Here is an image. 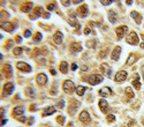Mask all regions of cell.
I'll return each mask as SVG.
<instances>
[{"instance_id":"47","label":"cell","mask_w":144,"mask_h":127,"mask_svg":"<svg viewBox=\"0 0 144 127\" xmlns=\"http://www.w3.org/2000/svg\"><path fill=\"white\" fill-rule=\"evenodd\" d=\"M0 16H9V14H8V13H6V12H4V10H2V12L0 13Z\"/></svg>"},{"instance_id":"29","label":"cell","mask_w":144,"mask_h":127,"mask_svg":"<svg viewBox=\"0 0 144 127\" xmlns=\"http://www.w3.org/2000/svg\"><path fill=\"white\" fill-rule=\"evenodd\" d=\"M59 68H60V72L63 73V74H67V73H68V64H67L66 61H61Z\"/></svg>"},{"instance_id":"18","label":"cell","mask_w":144,"mask_h":127,"mask_svg":"<svg viewBox=\"0 0 144 127\" xmlns=\"http://www.w3.org/2000/svg\"><path fill=\"white\" fill-rule=\"evenodd\" d=\"M31 9H32V2H31V1L24 2V4L21 6V10L23 13H30Z\"/></svg>"},{"instance_id":"31","label":"cell","mask_w":144,"mask_h":127,"mask_svg":"<svg viewBox=\"0 0 144 127\" xmlns=\"http://www.w3.org/2000/svg\"><path fill=\"white\" fill-rule=\"evenodd\" d=\"M85 90H87V88L83 87V86H79V87H76V94L79 95V96H83L84 95V92H85Z\"/></svg>"},{"instance_id":"2","label":"cell","mask_w":144,"mask_h":127,"mask_svg":"<svg viewBox=\"0 0 144 127\" xmlns=\"http://www.w3.org/2000/svg\"><path fill=\"white\" fill-rule=\"evenodd\" d=\"M126 42L128 44H130V45H137L138 42H140V38H138V36H137V34L135 31H131L130 34L127 36Z\"/></svg>"},{"instance_id":"25","label":"cell","mask_w":144,"mask_h":127,"mask_svg":"<svg viewBox=\"0 0 144 127\" xmlns=\"http://www.w3.org/2000/svg\"><path fill=\"white\" fill-rule=\"evenodd\" d=\"M136 60H137V56H136L135 53H130L129 57H128V59H127V61H126V65H128V66L133 65Z\"/></svg>"},{"instance_id":"16","label":"cell","mask_w":144,"mask_h":127,"mask_svg":"<svg viewBox=\"0 0 144 127\" xmlns=\"http://www.w3.org/2000/svg\"><path fill=\"white\" fill-rule=\"evenodd\" d=\"M36 81H37V83L39 84V86H44V84H46V82H47V76L45 74H43V73H40V74L37 75Z\"/></svg>"},{"instance_id":"7","label":"cell","mask_w":144,"mask_h":127,"mask_svg":"<svg viewBox=\"0 0 144 127\" xmlns=\"http://www.w3.org/2000/svg\"><path fill=\"white\" fill-rule=\"evenodd\" d=\"M2 73H4V75L7 79L12 78L13 76V68H12V66L9 65V64H5L2 66Z\"/></svg>"},{"instance_id":"15","label":"cell","mask_w":144,"mask_h":127,"mask_svg":"<svg viewBox=\"0 0 144 127\" xmlns=\"http://www.w3.org/2000/svg\"><path fill=\"white\" fill-rule=\"evenodd\" d=\"M120 53H121V48H120V46H115V48H114V50L112 51L111 58L113 59L114 61H118L119 58H120Z\"/></svg>"},{"instance_id":"41","label":"cell","mask_w":144,"mask_h":127,"mask_svg":"<svg viewBox=\"0 0 144 127\" xmlns=\"http://www.w3.org/2000/svg\"><path fill=\"white\" fill-rule=\"evenodd\" d=\"M18 121H21V123H26L27 118H26V117H23V116H20V117H18Z\"/></svg>"},{"instance_id":"32","label":"cell","mask_w":144,"mask_h":127,"mask_svg":"<svg viewBox=\"0 0 144 127\" xmlns=\"http://www.w3.org/2000/svg\"><path fill=\"white\" fill-rule=\"evenodd\" d=\"M26 94H27V96H29L31 97V98H34L35 97V92H34V89L31 87H28L26 89Z\"/></svg>"},{"instance_id":"46","label":"cell","mask_w":144,"mask_h":127,"mask_svg":"<svg viewBox=\"0 0 144 127\" xmlns=\"http://www.w3.org/2000/svg\"><path fill=\"white\" fill-rule=\"evenodd\" d=\"M90 32H91V30H90L89 28H85V29H84V34H85V35H89Z\"/></svg>"},{"instance_id":"14","label":"cell","mask_w":144,"mask_h":127,"mask_svg":"<svg viewBox=\"0 0 144 127\" xmlns=\"http://www.w3.org/2000/svg\"><path fill=\"white\" fill-rule=\"evenodd\" d=\"M100 69H101L103 73H105V75H106L107 78H112V68H111V67H109L106 62L100 66Z\"/></svg>"},{"instance_id":"6","label":"cell","mask_w":144,"mask_h":127,"mask_svg":"<svg viewBox=\"0 0 144 127\" xmlns=\"http://www.w3.org/2000/svg\"><path fill=\"white\" fill-rule=\"evenodd\" d=\"M16 67H18V69L22 70V72H26V73H29V72L32 70L31 66L24 61H18L16 62Z\"/></svg>"},{"instance_id":"1","label":"cell","mask_w":144,"mask_h":127,"mask_svg":"<svg viewBox=\"0 0 144 127\" xmlns=\"http://www.w3.org/2000/svg\"><path fill=\"white\" fill-rule=\"evenodd\" d=\"M62 88H63V91L66 94H73V92L76 90V87H75V84L70 81V80H66L63 84H62Z\"/></svg>"},{"instance_id":"24","label":"cell","mask_w":144,"mask_h":127,"mask_svg":"<svg viewBox=\"0 0 144 127\" xmlns=\"http://www.w3.org/2000/svg\"><path fill=\"white\" fill-rule=\"evenodd\" d=\"M130 16L135 20V22L137 23V24H141V22H142V16H141L140 13H137V12H135V10H133V12L130 13Z\"/></svg>"},{"instance_id":"10","label":"cell","mask_w":144,"mask_h":127,"mask_svg":"<svg viewBox=\"0 0 144 127\" xmlns=\"http://www.w3.org/2000/svg\"><path fill=\"white\" fill-rule=\"evenodd\" d=\"M77 14H79L81 18H87L88 14H89V9H88L87 5H82L77 8Z\"/></svg>"},{"instance_id":"56","label":"cell","mask_w":144,"mask_h":127,"mask_svg":"<svg viewBox=\"0 0 144 127\" xmlns=\"http://www.w3.org/2000/svg\"><path fill=\"white\" fill-rule=\"evenodd\" d=\"M134 124H135V121H134V120H133V121H130V123L128 124V125H129V126H131V125H134Z\"/></svg>"},{"instance_id":"45","label":"cell","mask_w":144,"mask_h":127,"mask_svg":"<svg viewBox=\"0 0 144 127\" xmlns=\"http://www.w3.org/2000/svg\"><path fill=\"white\" fill-rule=\"evenodd\" d=\"M79 68V66L76 65V64H72V70H76Z\"/></svg>"},{"instance_id":"36","label":"cell","mask_w":144,"mask_h":127,"mask_svg":"<svg viewBox=\"0 0 144 127\" xmlns=\"http://www.w3.org/2000/svg\"><path fill=\"white\" fill-rule=\"evenodd\" d=\"M106 119H107L108 123H114V121H115V116H114V114H108Z\"/></svg>"},{"instance_id":"3","label":"cell","mask_w":144,"mask_h":127,"mask_svg":"<svg viewBox=\"0 0 144 127\" xmlns=\"http://www.w3.org/2000/svg\"><path fill=\"white\" fill-rule=\"evenodd\" d=\"M14 91V84L12 82H7V83L4 84V88H2V96H9L12 95Z\"/></svg>"},{"instance_id":"42","label":"cell","mask_w":144,"mask_h":127,"mask_svg":"<svg viewBox=\"0 0 144 127\" xmlns=\"http://www.w3.org/2000/svg\"><path fill=\"white\" fill-rule=\"evenodd\" d=\"M101 5H104V6H108V5H111L113 1H106V0H101L100 1Z\"/></svg>"},{"instance_id":"48","label":"cell","mask_w":144,"mask_h":127,"mask_svg":"<svg viewBox=\"0 0 144 127\" xmlns=\"http://www.w3.org/2000/svg\"><path fill=\"white\" fill-rule=\"evenodd\" d=\"M105 53H106V51H101V52H100V57H101V58H105V57H106V54H105Z\"/></svg>"},{"instance_id":"11","label":"cell","mask_w":144,"mask_h":127,"mask_svg":"<svg viewBox=\"0 0 144 127\" xmlns=\"http://www.w3.org/2000/svg\"><path fill=\"white\" fill-rule=\"evenodd\" d=\"M79 119L82 121V123H84V124H89V123H90V120H91V118H90V114H89L88 111H82V112L80 113Z\"/></svg>"},{"instance_id":"37","label":"cell","mask_w":144,"mask_h":127,"mask_svg":"<svg viewBox=\"0 0 144 127\" xmlns=\"http://www.w3.org/2000/svg\"><path fill=\"white\" fill-rule=\"evenodd\" d=\"M87 46L88 48H96V42L95 40H88Z\"/></svg>"},{"instance_id":"34","label":"cell","mask_w":144,"mask_h":127,"mask_svg":"<svg viewBox=\"0 0 144 127\" xmlns=\"http://www.w3.org/2000/svg\"><path fill=\"white\" fill-rule=\"evenodd\" d=\"M22 51H23V49L22 48H15L13 50V53L15 54V56H20V54L22 53Z\"/></svg>"},{"instance_id":"35","label":"cell","mask_w":144,"mask_h":127,"mask_svg":"<svg viewBox=\"0 0 144 127\" xmlns=\"http://www.w3.org/2000/svg\"><path fill=\"white\" fill-rule=\"evenodd\" d=\"M57 121H58V124H60V125H65V117H63V116H59L57 118Z\"/></svg>"},{"instance_id":"26","label":"cell","mask_w":144,"mask_h":127,"mask_svg":"<svg viewBox=\"0 0 144 127\" xmlns=\"http://www.w3.org/2000/svg\"><path fill=\"white\" fill-rule=\"evenodd\" d=\"M57 110H55V107L54 106H48V107H46V109L44 110L43 112V117H46V116H51V114H53L54 112H55Z\"/></svg>"},{"instance_id":"53","label":"cell","mask_w":144,"mask_h":127,"mask_svg":"<svg viewBox=\"0 0 144 127\" xmlns=\"http://www.w3.org/2000/svg\"><path fill=\"white\" fill-rule=\"evenodd\" d=\"M30 109H31V111H36V105H31V107H30Z\"/></svg>"},{"instance_id":"5","label":"cell","mask_w":144,"mask_h":127,"mask_svg":"<svg viewBox=\"0 0 144 127\" xmlns=\"http://www.w3.org/2000/svg\"><path fill=\"white\" fill-rule=\"evenodd\" d=\"M79 106H80V102L79 101H76V99H72V101H70L69 106H68V113H69L70 116H74Z\"/></svg>"},{"instance_id":"33","label":"cell","mask_w":144,"mask_h":127,"mask_svg":"<svg viewBox=\"0 0 144 127\" xmlns=\"http://www.w3.org/2000/svg\"><path fill=\"white\" fill-rule=\"evenodd\" d=\"M42 38H43V36H42V34H40V32H36L35 37H34V42H36V43H38V42H40V40H42Z\"/></svg>"},{"instance_id":"51","label":"cell","mask_w":144,"mask_h":127,"mask_svg":"<svg viewBox=\"0 0 144 127\" xmlns=\"http://www.w3.org/2000/svg\"><path fill=\"white\" fill-rule=\"evenodd\" d=\"M50 73H51L52 75H55V74H57V72H55L54 69H51V70H50Z\"/></svg>"},{"instance_id":"17","label":"cell","mask_w":144,"mask_h":127,"mask_svg":"<svg viewBox=\"0 0 144 127\" xmlns=\"http://www.w3.org/2000/svg\"><path fill=\"white\" fill-rule=\"evenodd\" d=\"M112 94H113V92H112V89L108 87H104L99 90V95H100L101 97H108V96H111Z\"/></svg>"},{"instance_id":"49","label":"cell","mask_w":144,"mask_h":127,"mask_svg":"<svg viewBox=\"0 0 144 127\" xmlns=\"http://www.w3.org/2000/svg\"><path fill=\"white\" fill-rule=\"evenodd\" d=\"M16 42H18V43H21L22 42V38L20 37V36H16Z\"/></svg>"},{"instance_id":"22","label":"cell","mask_w":144,"mask_h":127,"mask_svg":"<svg viewBox=\"0 0 144 127\" xmlns=\"http://www.w3.org/2000/svg\"><path fill=\"white\" fill-rule=\"evenodd\" d=\"M108 20L111 23H117L118 22V15L114 10H108Z\"/></svg>"},{"instance_id":"30","label":"cell","mask_w":144,"mask_h":127,"mask_svg":"<svg viewBox=\"0 0 144 127\" xmlns=\"http://www.w3.org/2000/svg\"><path fill=\"white\" fill-rule=\"evenodd\" d=\"M125 94H126L127 97H129V98H134V97H135V94H134V91H133V89H131L130 87H127L126 89H125Z\"/></svg>"},{"instance_id":"50","label":"cell","mask_w":144,"mask_h":127,"mask_svg":"<svg viewBox=\"0 0 144 127\" xmlns=\"http://www.w3.org/2000/svg\"><path fill=\"white\" fill-rule=\"evenodd\" d=\"M72 4H74V5H79V4H82V1H72Z\"/></svg>"},{"instance_id":"43","label":"cell","mask_w":144,"mask_h":127,"mask_svg":"<svg viewBox=\"0 0 144 127\" xmlns=\"http://www.w3.org/2000/svg\"><path fill=\"white\" fill-rule=\"evenodd\" d=\"M63 105H65V101H60L59 102V104H58V107H59V109H62Z\"/></svg>"},{"instance_id":"23","label":"cell","mask_w":144,"mask_h":127,"mask_svg":"<svg viewBox=\"0 0 144 127\" xmlns=\"http://www.w3.org/2000/svg\"><path fill=\"white\" fill-rule=\"evenodd\" d=\"M99 107H100L101 112H104V113L107 112V110H108V104H107V102L105 101L104 98H101L100 101H99Z\"/></svg>"},{"instance_id":"4","label":"cell","mask_w":144,"mask_h":127,"mask_svg":"<svg viewBox=\"0 0 144 127\" xmlns=\"http://www.w3.org/2000/svg\"><path fill=\"white\" fill-rule=\"evenodd\" d=\"M103 75H99V74H92L91 76H89V79H88V81H89V83L92 84V86H96V84L100 83L101 81H103Z\"/></svg>"},{"instance_id":"12","label":"cell","mask_w":144,"mask_h":127,"mask_svg":"<svg viewBox=\"0 0 144 127\" xmlns=\"http://www.w3.org/2000/svg\"><path fill=\"white\" fill-rule=\"evenodd\" d=\"M40 15H44V10H43V7H36L35 9H34V13L30 14V19L31 20H35V19L39 18Z\"/></svg>"},{"instance_id":"44","label":"cell","mask_w":144,"mask_h":127,"mask_svg":"<svg viewBox=\"0 0 144 127\" xmlns=\"http://www.w3.org/2000/svg\"><path fill=\"white\" fill-rule=\"evenodd\" d=\"M61 4L63 5V6H66V7H68V6L72 4V1H61Z\"/></svg>"},{"instance_id":"28","label":"cell","mask_w":144,"mask_h":127,"mask_svg":"<svg viewBox=\"0 0 144 127\" xmlns=\"http://www.w3.org/2000/svg\"><path fill=\"white\" fill-rule=\"evenodd\" d=\"M131 83H133V86L135 87V89H137V90H138V89H141L140 76H138V75H135V79L133 80V82H131Z\"/></svg>"},{"instance_id":"19","label":"cell","mask_w":144,"mask_h":127,"mask_svg":"<svg viewBox=\"0 0 144 127\" xmlns=\"http://www.w3.org/2000/svg\"><path fill=\"white\" fill-rule=\"evenodd\" d=\"M69 49H70V51L74 52V53L75 52H81V51H82V45H81L80 43H72Z\"/></svg>"},{"instance_id":"8","label":"cell","mask_w":144,"mask_h":127,"mask_svg":"<svg viewBox=\"0 0 144 127\" xmlns=\"http://www.w3.org/2000/svg\"><path fill=\"white\" fill-rule=\"evenodd\" d=\"M127 72L126 70H119L118 73L115 74V78H114V80H115V82H119V83H121V82H123L125 80L127 79Z\"/></svg>"},{"instance_id":"54","label":"cell","mask_w":144,"mask_h":127,"mask_svg":"<svg viewBox=\"0 0 144 127\" xmlns=\"http://www.w3.org/2000/svg\"><path fill=\"white\" fill-rule=\"evenodd\" d=\"M141 69H142V74H143V79H144V65L142 66V68H141Z\"/></svg>"},{"instance_id":"9","label":"cell","mask_w":144,"mask_h":127,"mask_svg":"<svg viewBox=\"0 0 144 127\" xmlns=\"http://www.w3.org/2000/svg\"><path fill=\"white\" fill-rule=\"evenodd\" d=\"M0 27H1V29L5 31H8V32H12V31L15 30V24L14 23H10V22H2L1 24H0Z\"/></svg>"},{"instance_id":"13","label":"cell","mask_w":144,"mask_h":127,"mask_svg":"<svg viewBox=\"0 0 144 127\" xmlns=\"http://www.w3.org/2000/svg\"><path fill=\"white\" fill-rule=\"evenodd\" d=\"M128 31V27L127 26H121V27H118L115 29V32H117V36L119 38H122L123 36L126 35V32Z\"/></svg>"},{"instance_id":"38","label":"cell","mask_w":144,"mask_h":127,"mask_svg":"<svg viewBox=\"0 0 144 127\" xmlns=\"http://www.w3.org/2000/svg\"><path fill=\"white\" fill-rule=\"evenodd\" d=\"M55 7H57V5H55V2H52V4H48V5H47V9L50 10V12H52V10H54V9H55Z\"/></svg>"},{"instance_id":"27","label":"cell","mask_w":144,"mask_h":127,"mask_svg":"<svg viewBox=\"0 0 144 127\" xmlns=\"http://www.w3.org/2000/svg\"><path fill=\"white\" fill-rule=\"evenodd\" d=\"M62 32H60V31H57L55 34H54V36H53V38H54V42L57 44H61L62 43Z\"/></svg>"},{"instance_id":"20","label":"cell","mask_w":144,"mask_h":127,"mask_svg":"<svg viewBox=\"0 0 144 127\" xmlns=\"http://www.w3.org/2000/svg\"><path fill=\"white\" fill-rule=\"evenodd\" d=\"M69 15H70V18H69V20H68V22H69L73 27H76V28H77V30H79V29H80V24L77 23V21H76V16H75V14H73L72 12H70Z\"/></svg>"},{"instance_id":"21","label":"cell","mask_w":144,"mask_h":127,"mask_svg":"<svg viewBox=\"0 0 144 127\" xmlns=\"http://www.w3.org/2000/svg\"><path fill=\"white\" fill-rule=\"evenodd\" d=\"M23 112H24V107H23V106H16V107H14V110H13V116L18 118V117H20V116L23 114Z\"/></svg>"},{"instance_id":"39","label":"cell","mask_w":144,"mask_h":127,"mask_svg":"<svg viewBox=\"0 0 144 127\" xmlns=\"http://www.w3.org/2000/svg\"><path fill=\"white\" fill-rule=\"evenodd\" d=\"M31 35H32V32H31V30H29V29H27V30L24 31V37H26V38H30Z\"/></svg>"},{"instance_id":"55","label":"cell","mask_w":144,"mask_h":127,"mask_svg":"<svg viewBox=\"0 0 144 127\" xmlns=\"http://www.w3.org/2000/svg\"><path fill=\"white\" fill-rule=\"evenodd\" d=\"M126 4H127V5H129V6H130V5L133 4V1H126Z\"/></svg>"},{"instance_id":"57","label":"cell","mask_w":144,"mask_h":127,"mask_svg":"<svg viewBox=\"0 0 144 127\" xmlns=\"http://www.w3.org/2000/svg\"><path fill=\"white\" fill-rule=\"evenodd\" d=\"M141 48L144 50V42H143V43H141Z\"/></svg>"},{"instance_id":"52","label":"cell","mask_w":144,"mask_h":127,"mask_svg":"<svg viewBox=\"0 0 144 127\" xmlns=\"http://www.w3.org/2000/svg\"><path fill=\"white\" fill-rule=\"evenodd\" d=\"M6 123H7V119H2V123H1V125L4 126V125H5Z\"/></svg>"},{"instance_id":"40","label":"cell","mask_w":144,"mask_h":127,"mask_svg":"<svg viewBox=\"0 0 144 127\" xmlns=\"http://www.w3.org/2000/svg\"><path fill=\"white\" fill-rule=\"evenodd\" d=\"M13 44H14V40H12V39L7 40V43H6V49H10L12 46H13Z\"/></svg>"}]
</instances>
